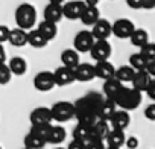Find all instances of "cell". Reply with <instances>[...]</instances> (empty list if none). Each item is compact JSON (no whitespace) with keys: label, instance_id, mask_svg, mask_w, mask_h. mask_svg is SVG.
Masks as SVG:
<instances>
[{"label":"cell","instance_id":"1","mask_svg":"<svg viewBox=\"0 0 155 149\" xmlns=\"http://www.w3.org/2000/svg\"><path fill=\"white\" fill-rule=\"evenodd\" d=\"M102 101L104 99L96 93H90L85 98L78 101L74 104V117L78 119V123L91 126L97 120V108Z\"/></svg>","mask_w":155,"mask_h":149},{"label":"cell","instance_id":"2","mask_svg":"<svg viewBox=\"0 0 155 149\" xmlns=\"http://www.w3.org/2000/svg\"><path fill=\"white\" fill-rule=\"evenodd\" d=\"M141 99H143V96H141L140 91L134 90L132 87H125L123 85L113 101L120 110L132 111L141 104Z\"/></svg>","mask_w":155,"mask_h":149},{"label":"cell","instance_id":"3","mask_svg":"<svg viewBox=\"0 0 155 149\" xmlns=\"http://www.w3.org/2000/svg\"><path fill=\"white\" fill-rule=\"evenodd\" d=\"M37 22V9L31 3H21L15 9V23L17 28L23 31H31L34 29Z\"/></svg>","mask_w":155,"mask_h":149},{"label":"cell","instance_id":"4","mask_svg":"<svg viewBox=\"0 0 155 149\" xmlns=\"http://www.w3.org/2000/svg\"><path fill=\"white\" fill-rule=\"evenodd\" d=\"M50 111L53 120H56L58 123H64L74 117V104L68 101H59L50 107Z\"/></svg>","mask_w":155,"mask_h":149},{"label":"cell","instance_id":"5","mask_svg":"<svg viewBox=\"0 0 155 149\" xmlns=\"http://www.w3.org/2000/svg\"><path fill=\"white\" fill-rule=\"evenodd\" d=\"M94 41L96 40H94V37L91 35L90 31H81V32L76 34V37L73 40V49L78 53H87L93 47Z\"/></svg>","mask_w":155,"mask_h":149},{"label":"cell","instance_id":"6","mask_svg":"<svg viewBox=\"0 0 155 149\" xmlns=\"http://www.w3.org/2000/svg\"><path fill=\"white\" fill-rule=\"evenodd\" d=\"M111 52H113V47L108 43V40H96L88 53L97 62V61H108V58L111 56Z\"/></svg>","mask_w":155,"mask_h":149},{"label":"cell","instance_id":"7","mask_svg":"<svg viewBox=\"0 0 155 149\" xmlns=\"http://www.w3.org/2000/svg\"><path fill=\"white\" fill-rule=\"evenodd\" d=\"M111 29H113V35L120 38V40H126L132 35V32L135 31V26L131 20L128 18H119L116 20L113 25H111Z\"/></svg>","mask_w":155,"mask_h":149},{"label":"cell","instance_id":"8","mask_svg":"<svg viewBox=\"0 0 155 149\" xmlns=\"http://www.w3.org/2000/svg\"><path fill=\"white\" fill-rule=\"evenodd\" d=\"M85 6L87 5L84 3V0L65 2V3H62V15H64V18H68V20H79Z\"/></svg>","mask_w":155,"mask_h":149},{"label":"cell","instance_id":"9","mask_svg":"<svg viewBox=\"0 0 155 149\" xmlns=\"http://www.w3.org/2000/svg\"><path fill=\"white\" fill-rule=\"evenodd\" d=\"M34 87L38 91H50L53 87H56L55 84V78H53V71H40L35 74L34 78Z\"/></svg>","mask_w":155,"mask_h":149},{"label":"cell","instance_id":"10","mask_svg":"<svg viewBox=\"0 0 155 149\" xmlns=\"http://www.w3.org/2000/svg\"><path fill=\"white\" fill-rule=\"evenodd\" d=\"M74 81H79V82H88L91 79H94V65L90 62H79L74 68Z\"/></svg>","mask_w":155,"mask_h":149},{"label":"cell","instance_id":"11","mask_svg":"<svg viewBox=\"0 0 155 149\" xmlns=\"http://www.w3.org/2000/svg\"><path fill=\"white\" fill-rule=\"evenodd\" d=\"M53 78H55V84L58 87H65L74 82V73L73 68L65 67V65H59L55 71H53Z\"/></svg>","mask_w":155,"mask_h":149},{"label":"cell","instance_id":"12","mask_svg":"<svg viewBox=\"0 0 155 149\" xmlns=\"http://www.w3.org/2000/svg\"><path fill=\"white\" fill-rule=\"evenodd\" d=\"M91 35L94 37V40H108L113 35V29H111V23L105 18H99L93 26H91Z\"/></svg>","mask_w":155,"mask_h":149},{"label":"cell","instance_id":"13","mask_svg":"<svg viewBox=\"0 0 155 149\" xmlns=\"http://www.w3.org/2000/svg\"><path fill=\"white\" fill-rule=\"evenodd\" d=\"M31 125H43V123H52V111L47 107H37L29 114Z\"/></svg>","mask_w":155,"mask_h":149},{"label":"cell","instance_id":"14","mask_svg":"<svg viewBox=\"0 0 155 149\" xmlns=\"http://www.w3.org/2000/svg\"><path fill=\"white\" fill-rule=\"evenodd\" d=\"M129 123H131V116H129V111H125V110H116V113L110 119V126L113 129L125 131L129 126Z\"/></svg>","mask_w":155,"mask_h":149},{"label":"cell","instance_id":"15","mask_svg":"<svg viewBox=\"0 0 155 149\" xmlns=\"http://www.w3.org/2000/svg\"><path fill=\"white\" fill-rule=\"evenodd\" d=\"M114 73H116V67L110 61H97L94 64V76L102 81L114 78Z\"/></svg>","mask_w":155,"mask_h":149},{"label":"cell","instance_id":"16","mask_svg":"<svg viewBox=\"0 0 155 149\" xmlns=\"http://www.w3.org/2000/svg\"><path fill=\"white\" fill-rule=\"evenodd\" d=\"M90 131H91V138L93 140H102V141H105L108 132L111 131V126H110V122L97 119L90 126Z\"/></svg>","mask_w":155,"mask_h":149},{"label":"cell","instance_id":"17","mask_svg":"<svg viewBox=\"0 0 155 149\" xmlns=\"http://www.w3.org/2000/svg\"><path fill=\"white\" fill-rule=\"evenodd\" d=\"M43 17L46 22H52V23H59L64 15H62V5H58V3H49L46 5L44 11H43Z\"/></svg>","mask_w":155,"mask_h":149},{"label":"cell","instance_id":"18","mask_svg":"<svg viewBox=\"0 0 155 149\" xmlns=\"http://www.w3.org/2000/svg\"><path fill=\"white\" fill-rule=\"evenodd\" d=\"M73 140L81 141L84 146H87L90 141H93L91 138V131H90V125H84V123H78L73 129Z\"/></svg>","mask_w":155,"mask_h":149},{"label":"cell","instance_id":"19","mask_svg":"<svg viewBox=\"0 0 155 149\" xmlns=\"http://www.w3.org/2000/svg\"><path fill=\"white\" fill-rule=\"evenodd\" d=\"M116 110H117V105L114 104V101L105 98V99L101 102L99 108H97V119L110 122V119L113 117V114L116 113Z\"/></svg>","mask_w":155,"mask_h":149},{"label":"cell","instance_id":"20","mask_svg":"<svg viewBox=\"0 0 155 149\" xmlns=\"http://www.w3.org/2000/svg\"><path fill=\"white\" fill-rule=\"evenodd\" d=\"M150 79H152V78L147 74V71H146V70L135 71L134 78H132V81H131L132 88H134V90H137V91H140V93H143V91H146V88H147V85H149Z\"/></svg>","mask_w":155,"mask_h":149},{"label":"cell","instance_id":"21","mask_svg":"<svg viewBox=\"0 0 155 149\" xmlns=\"http://www.w3.org/2000/svg\"><path fill=\"white\" fill-rule=\"evenodd\" d=\"M8 43L14 47H23L28 44V31H23L20 28L11 29L9 31V37H8Z\"/></svg>","mask_w":155,"mask_h":149},{"label":"cell","instance_id":"22","mask_svg":"<svg viewBox=\"0 0 155 149\" xmlns=\"http://www.w3.org/2000/svg\"><path fill=\"white\" fill-rule=\"evenodd\" d=\"M107 146H111V147H122L125 146V141H126V135H125V131H120V129H113L108 132L107 138Z\"/></svg>","mask_w":155,"mask_h":149},{"label":"cell","instance_id":"23","mask_svg":"<svg viewBox=\"0 0 155 149\" xmlns=\"http://www.w3.org/2000/svg\"><path fill=\"white\" fill-rule=\"evenodd\" d=\"M122 87H123V84H122L120 81H117L116 78H111V79L104 81V87H102V90H104L105 98L113 101V99L116 98V94L120 91V88H122Z\"/></svg>","mask_w":155,"mask_h":149},{"label":"cell","instance_id":"24","mask_svg":"<svg viewBox=\"0 0 155 149\" xmlns=\"http://www.w3.org/2000/svg\"><path fill=\"white\" fill-rule=\"evenodd\" d=\"M99 18H101V12H99L97 6H85V9L82 11L79 20L87 26H93Z\"/></svg>","mask_w":155,"mask_h":149},{"label":"cell","instance_id":"25","mask_svg":"<svg viewBox=\"0 0 155 149\" xmlns=\"http://www.w3.org/2000/svg\"><path fill=\"white\" fill-rule=\"evenodd\" d=\"M8 67H9L11 73H12V74H17V76H21V74H25V73L28 71V62H26V59L21 58V56H14V58H11L9 62H8Z\"/></svg>","mask_w":155,"mask_h":149},{"label":"cell","instance_id":"26","mask_svg":"<svg viewBox=\"0 0 155 149\" xmlns=\"http://www.w3.org/2000/svg\"><path fill=\"white\" fill-rule=\"evenodd\" d=\"M61 62H62V65H65V67L74 68L78 64L81 62L79 53H78L74 49H65V50H62V53H61Z\"/></svg>","mask_w":155,"mask_h":149},{"label":"cell","instance_id":"27","mask_svg":"<svg viewBox=\"0 0 155 149\" xmlns=\"http://www.w3.org/2000/svg\"><path fill=\"white\" fill-rule=\"evenodd\" d=\"M47 40L41 35V32L38 29H31L28 31V44L34 49H43L44 46H47Z\"/></svg>","mask_w":155,"mask_h":149},{"label":"cell","instance_id":"28","mask_svg":"<svg viewBox=\"0 0 155 149\" xmlns=\"http://www.w3.org/2000/svg\"><path fill=\"white\" fill-rule=\"evenodd\" d=\"M37 29L41 32V35H43L47 41H52V40L56 37V34H58V26H56V23L46 22V20H43V22L38 25Z\"/></svg>","mask_w":155,"mask_h":149},{"label":"cell","instance_id":"29","mask_svg":"<svg viewBox=\"0 0 155 149\" xmlns=\"http://www.w3.org/2000/svg\"><path fill=\"white\" fill-rule=\"evenodd\" d=\"M134 74H135V70L128 64V65H120L119 68H116L114 78H116L117 81H120L122 84H125V82H131V81H132Z\"/></svg>","mask_w":155,"mask_h":149},{"label":"cell","instance_id":"30","mask_svg":"<svg viewBox=\"0 0 155 149\" xmlns=\"http://www.w3.org/2000/svg\"><path fill=\"white\" fill-rule=\"evenodd\" d=\"M67 138V131L64 126H53L52 125V129H50V134H49V138H47V143H52V144H61L64 140Z\"/></svg>","mask_w":155,"mask_h":149},{"label":"cell","instance_id":"31","mask_svg":"<svg viewBox=\"0 0 155 149\" xmlns=\"http://www.w3.org/2000/svg\"><path fill=\"white\" fill-rule=\"evenodd\" d=\"M129 40H131V44L132 46H135V47H143L146 43H149V34H147V31H144V29H137L135 28V31L132 32V35L129 37Z\"/></svg>","mask_w":155,"mask_h":149},{"label":"cell","instance_id":"32","mask_svg":"<svg viewBox=\"0 0 155 149\" xmlns=\"http://www.w3.org/2000/svg\"><path fill=\"white\" fill-rule=\"evenodd\" d=\"M50 129H52V123H43V125H32L29 132L47 143V138H49Z\"/></svg>","mask_w":155,"mask_h":149},{"label":"cell","instance_id":"33","mask_svg":"<svg viewBox=\"0 0 155 149\" xmlns=\"http://www.w3.org/2000/svg\"><path fill=\"white\" fill-rule=\"evenodd\" d=\"M147 59L140 53V52H137V53H132L131 56H129V65L135 70V71H140V70H146V65H147Z\"/></svg>","mask_w":155,"mask_h":149},{"label":"cell","instance_id":"34","mask_svg":"<svg viewBox=\"0 0 155 149\" xmlns=\"http://www.w3.org/2000/svg\"><path fill=\"white\" fill-rule=\"evenodd\" d=\"M25 147L26 149H43L44 146H46V141H43L41 138H38V137H35L34 134H31V132H28L26 135H25Z\"/></svg>","mask_w":155,"mask_h":149},{"label":"cell","instance_id":"35","mask_svg":"<svg viewBox=\"0 0 155 149\" xmlns=\"http://www.w3.org/2000/svg\"><path fill=\"white\" fill-rule=\"evenodd\" d=\"M140 53L147 61H155V43H146L143 47H140Z\"/></svg>","mask_w":155,"mask_h":149},{"label":"cell","instance_id":"36","mask_svg":"<svg viewBox=\"0 0 155 149\" xmlns=\"http://www.w3.org/2000/svg\"><path fill=\"white\" fill-rule=\"evenodd\" d=\"M12 78V73L8 67V64H0V85H6Z\"/></svg>","mask_w":155,"mask_h":149},{"label":"cell","instance_id":"37","mask_svg":"<svg viewBox=\"0 0 155 149\" xmlns=\"http://www.w3.org/2000/svg\"><path fill=\"white\" fill-rule=\"evenodd\" d=\"M9 28L5 26V25H0V44H3L8 41V37H9Z\"/></svg>","mask_w":155,"mask_h":149},{"label":"cell","instance_id":"38","mask_svg":"<svg viewBox=\"0 0 155 149\" xmlns=\"http://www.w3.org/2000/svg\"><path fill=\"white\" fill-rule=\"evenodd\" d=\"M144 117H146L147 120L155 122V104H150V105L146 107V110H144Z\"/></svg>","mask_w":155,"mask_h":149},{"label":"cell","instance_id":"39","mask_svg":"<svg viewBox=\"0 0 155 149\" xmlns=\"http://www.w3.org/2000/svg\"><path fill=\"white\" fill-rule=\"evenodd\" d=\"M144 93L149 96V99H152L155 102V78L150 79V82H149V85H147V88H146Z\"/></svg>","mask_w":155,"mask_h":149},{"label":"cell","instance_id":"40","mask_svg":"<svg viewBox=\"0 0 155 149\" xmlns=\"http://www.w3.org/2000/svg\"><path fill=\"white\" fill-rule=\"evenodd\" d=\"M125 146H126L128 149H137V147H138V138H137V137H126Z\"/></svg>","mask_w":155,"mask_h":149},{"label":"cell","instance_id":"41","mask_svg":"<svg viewBox=\"0 0 155 149\" xmlns=\"http://www.w3.org/2000/svg\"><path fill=\"white\" fill-rule=\"evenodd\" d=\"M85 149H105V143L102 140H93L85 146Z\"/></svg>","mask_w":155,"mask_h":149},{"label":"cell","instance_id":"42","mask_svg":"<svg viewBox=\"0 0 155 149\" xmlns=\"http://www.w3.org/2000/svg\"><path fill=\"white\" fill-rule=\"evenodd\" d=\"M144 0H126V5L132 9H143Z\"/></svg>","mask_w":155,"mask_h":149},{"label":"cell","instance_id":"43","mask_svg":"<svg viewBox=\"0 0 155 149\" xmlns=\"http://www.w3.org/2000/svg\"><path fill=\"white\" fill-rule=\"evenodd\" d=\"M65 149H85V146L81 141H78V140H71Z\"/></svg>","mask_w":155,"mask_h":149},{"label":"cell","instance_id":"44","mask_svg":"<svg viewBox=\"0 0 155 149\" xmlns=\"http://www.w3.org/2000/svg\"><path fill=\"white\" fill-rule=\"evenodd\" d=\"M146 71L150 78H155V61H149L146 65Z\"/></svg>","mask_w":155,"mask_h":149},{"label":"cell","instance_id":"45","mask_svg":"<svg viewBox=\"0 0 155 149\" xmlns=\"http://www.w3.org/2000/svg\"><path fill=\"white\" fill-rule=\"evenodd\" d=\"M6 62V50L3 47V44H0V64Z\"/></svg>","mask_w":155,"mask_h":149},{"label":"cell","instance_id":"46","mask_svg":"<svg viewBox=\"0 0 155 149\" xmlns=\"http://www.w3.org/2000/svg\"><path fill=\"white\" fill-rule=\"evenodd\" d=\"M99 2H101V0H84V3H85L87 6H97Z\"/></svg>","mask_w":155,"mask_h":149},{"label":"cell","instance_id":"47","mask_svg":"<svg viewBox=\"0 0 155 149\" xmlns=\"http://www.w3.org/2000/svg\"><path fill=\"white\" fill-rule=\"evenodd\" d=\"M65 0H49V3H58V5H62Z\"/></svg>","mask_w":155,"mask_h":149},{"label":"cell","instance_id":"48","mask_svg":"<svg viewBox=\"0 0 155 149\" xmlns=\"http://www.w3.org/2000/svg\"><path fill=\"white\" fill-rule=\"evenodd\" d=\"M105 149H119V147H111V146H105Z\"/></svg>","mask_w":155,"mask_h":149},{"label":"cell","instance_id":"49","mask_svg":"<svg viewBox=\"0 0 155 149\" xmlns=\"http://www.w3.org/2000/svg\"><path fill=\"white\" fill-rule=\"evenodd\" d=\"M56 149H64V147H56Z\"/></svg>","mask_w":155,"mask_h":149},{"label":"cell","instance_id":"50","mask_svg":"<svg viewBox=\"0 0 155 149\" xmlns=\"http://www.w3.org/2000/svg\"><path fill=\"white\" fill-rule=\"evenodd\" d=\"M0 149H2V146H0Z\"/></svg>","mask_w":155,"mask_h":149},{"label":"cell","instance_id":"51","mask_svg":"<svg viewBox=\"0 0 155 149\" xmlns=\"http://www.w3.org/2000/svg\"><path fill=\"white\" fill-rule=\"evenodd\" d=\"M23 149H26V147H23Z\"/></svg>","mask_w":155,"mask_h":149},{"label":"cell","instance_id":"52","mask_svg":"<svg viewBox=\"0 0 155 149\" xmlns=\"http://www.w3.org/2000/svg\"><path fill=\"white\" fill-rule=\"evenodd\" d=\"M153 2H155V0H153Z\"/></svg>","mask_w":155,"mask_h":149},{"label":"cell","instance_id":"53","mask_svg":"<svg viewBox=\"0 0 155 149\" xmlns=\"http://www.w3.org/2000/svg\"><path fill=\"white\" fill-rule=\"evenodd\" d=\"M43 149H44V147H43Z\"/></svg>","mask_w":155,"mask_h":149}]
</instances>
